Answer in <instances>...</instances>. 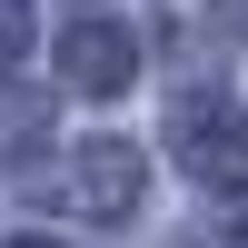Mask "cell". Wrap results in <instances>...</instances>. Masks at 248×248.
<instances>
[{
    "label": "cell",
    "instance_id": "obj_5",
    "mask_svg": "<svg viewBox=\"0 0 248 248\" xmlns=\"http://www.w3.org/2000/svg\"><path fill=\"white\" fill-rule=\"evenodd\" d=\"M20 248H50V238H20Z\"/></svg>",
    "mask_w": 248,
    "mask_h": 248
},
{
    "label": "cell",
    "instance_id": "obj_2",
    "mask_svg": "<svg viewBox=\"0 0 248 248\" xmlns=\"http://www.w3.org/2000/svg\"><path fill=\"white\" fill-rule=\"evenodd\" d=\"M169 139H179V169H189V179H209V189H248V119L229 109V99H179Z\"/></svg>",
    "mask_w": 248,
    "mask_h": 248
},
{
    "label": "cell",
    "instance_id": "obj_3",
    "mask_svg": "<svg viewBox=\"0 0 248 248\" xmlns=\"http://www.w3.org/2000/svg\"><path fill=\"white\" fill-rule=\"evenodd\" d=\"M60 79H70V90H119V79H129V40L119 30H70L60 40Z\"/></svg>",
    "mask_w": 248,
    "mask_h": 248
},
{
    "label": "cell",
    "instance_id": "obj_1",
    "mask_svg": "<svg viewBox=\"0 0 248 248\" xmlns=\"http://www.w3.org/2000/svg\"><path fill=\"white\" fill-rule=\"evenodd\" d=\"M50 199H60L70 218H129V199H139V149H129V139H79V149L60 159Z\"/></svg>",
    "mask_w": 248,
    "mask_h": 248
},
{
    "label": "cell",
    "instance_id": "obj_4",
    "mask_svg": "<svg viewBox=\"0 0 248 248\" xmlns=\"http://www.w3.org/2000/svg\"><path fill=\"white\" fill-rule=\"evenodd\" d=\"M20 40H30V10H20V0H0V60H20Z\"/></svg>",
    "mask_w": 248,
    "mask_h": 248
}]
</instances>
